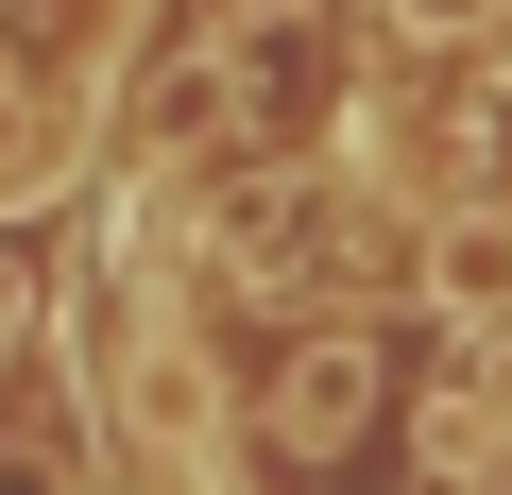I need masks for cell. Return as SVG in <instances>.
<instances>
[{
  "label": "cell",
  "instance_id": "cell-4",
  "mask_svg": "<svg viewBox=\"0 0 512 495\" xmlns=\"http://www.w3.org/2000/svg\"><path fill=\"white\" fill-rule=\"evenodd\" d=\"M35 171H52V154H35V103H18V69H0V205H18Z\"/></svg>",
  "mask_w": 512,
  "mask_h": 495
},
{
  "label": "cell",
  "instance_id": "cell-3",
  "mask_svg": "<svg viewBox=\"0 0 512 495\" xmlns=\"http://www.w3.org/2000/svg\"><path fill=\"white\" fill-rule=\"evenodd\" d=\"M0 495H86V461H69L52 427H0Z\"/></svg>",
  "mask_w": 512,
  "mask_h": 495
},
{
  "label": "cell",
  "instance_id": "cell-6",
  "mask_svg": "<svg viewBox=\"0 0 512 495\" xmlns=\"http://www.w3.org/2000/svg\"><path fill=\"white\" fill-rule=\"evenodd\" d=\"M35 291H52V274H35V239H18V222H0V342H18V325H35Z\"/></svg>",
  "mask_w": 512,
  "mask_h": 495
},
{
  "label": "cell",
  "instance_id": "cell-2",
  "mask_svg": "<svg viewBox=\"0 0 512 495\" xmlns=\"http://www.w3.org/2000/svg\"><path fill=\"white\" fill-rule=\"evenodd\" d=\"M410 308H427L444 342H512V205H427Z\"/></svg>",
  "mask_w": 512,
  "mask_h": 495
},
{
  "label": "cell",
  "instance_id": "cell-1",
  "mask_svg": "<svg viewBox=\"0 0 512 495\" xmlns=\"http://www.w3.org/2000/svg\"><path fill=\"white\" fill-rule=\"evenodd\" d=\"M376 410H393V342L376 325H291L274 376H256V444L274 461H342Z\"/></svg>",
  "mask_w": 512,
  "mask_h": 495
},
{
  "label": "cell",
  "instance_id": "cell-5",
  "mask_svg": "<svg viewBox=\"0 0 512 495\" xmlns=\"http://www.w3.org/2000/svg\"><path fill=\"white\" fill-rule=\"evenodd\" d=\"M393 18H410V35H444V52H478V35L512 18V0H393Z\"/></svg>",
  "mask_w": 512,
  "mask_h": 495
}]
</instances>
